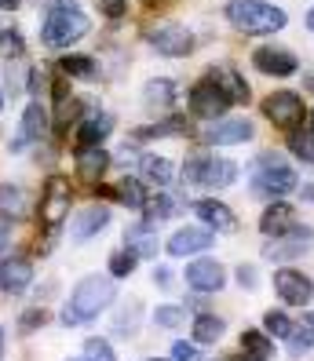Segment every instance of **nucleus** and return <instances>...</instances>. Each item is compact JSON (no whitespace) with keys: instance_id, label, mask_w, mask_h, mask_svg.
Masks as SVG:
<instances>
[{"instance_id":"f257e3e1","label":"nucleus","mask_w":314,"mask_h":361,"mask_svg":"<svg viewBox=\"0 0 314 361\" xmlns=\"http://www.w3.org/2000/svg\"><path fill=\"white\" fill-rule=\"evenodd\" d=\"M114 300H117V278H110V274H88V278H80L77 288L70 292V300H66V307H62L59 322L66 329L88 325L92 317H99Z\"/></svg>"},{"instance_id":"2eb2a0df","label":"nucleus","mask_w":314,"mask_h":361,"mask_svg":"<svg viewBox=\"0 0 314 361\" xmlns=\"http://www.w3.org/2000/svg\"><path fill=\"white\" fill-rule=\"evenodd\" d=\"M253 66L260 73H267V77H292L300 70V62H296V55L285 51V48H256L253 51Z\"/></svg>"},{"instance_id":"c756f323","label":"nucleus","mask_w":314,"mask_h":361,"mask_svg":"<svg viewBox=\"0 0 314 361\" xmlns=\"http://www.w3.org/2000/svg\"><path fill=\"white\" fill-rule=\"evenodd\" d=\"M114 197H117L124 208H135V212H143L146 201H150V194H146V186H143L139 179H121L117 190H114Z\"/></svg>"},{"instance_id":"de8ad7c7","label":"nucleus","mask_w":314,"mask_h":361,"mask_svg":"<svg viewBox=\"0 0 314 361\" xmlns=\"http://www.w3.org/2000/svg\"><path fill=\"white\" fill-rule=\"evenodd\" d=\"M300 197H303L307 204H314V183H303V186H300Z\"/></svg>"},{"instance_id":"f704fd0d","label":"nucleus","mask_w":314,"mask_h":361,"mask_svg":"<svg viewBox=\"0 0 314 361\" xmlns=\"http://www.w3.org/2000/svg\"><path fill=\"white\" fill-rule=\"evenodd\" d=\"M62 73H70V77H95V62L88 55H62Z\"/></svg>"},{"instance_id":"ea45409f","label":"nucleus","mask_w":314,"mask_h":361,"mask_svg":"<svg viewBox=\"0 0 314 361\" xmlns=\"http://www.w3.org/2000/svg\"><path fill=\"white\" fill-rule=\"evenodd\" d=\"M44 325H48V310L44 307H30V310H23V317H18V329H23V332L44 329Z\"/></svg>"},{"instance_id":"3c124183","label":"nucleus","mask_w":314,"mask_h":361,"mask_svg":"<svg viewBox=\"0 0 314 361\" xmlns=\"http://www.w3.org/2000/svg\"><path fill=\"white\" fill-rule=\"evenodd\" d=\"M303 325H307V329H310V332H314V310H310V314H307V317H303Z\"/></svg>"},{"instance_id":"72a5a7b5","label":"nucleus","mask_w":314,"mask_h":361,"mask_svg":"<svg viewBox=\"0 0 314 361\" xmlns=\"http://www.w3.org/2000/svg\"><path fill=\"white\" fill-rule=\"evenodd\" d=\"M135 267H139V256L132 248H121V252H114L110 256V278H128V274H135Z\"/></svg>"},{"instance_id":"4c0bfd02","label":"nucleus","mask_w":314,"mask_h":361,"mask_svg":"<svg viewBox=\"0 0 314 361\" xmlns=\"http://www.w3.org/2000/svg\"><path fill=\"white\" fill-rule=\"evenodd\" d=\"M85 361H117V354L107 339L92 336V339H85Z\"/></svg>"},{"instance_id":"393cba45","label":"nucleus","mask_w":314,"mask_h":361,"mask_svg":"<svg viewBox=\"0 0 314 361\" xmlns=\"http://www.w3.org/2000/svg\"><path fill=\"white\" fill-rule=\"evenodd\" d=\"M154 219L150 223H139V226H132L128 233H124V245H128L139 259H154L157 256V238H154Z\"/></svg>"},{"instance_id":"aec40b11","label":"nucleus","mask_w":314,"mask_h":361,"mask_svg":"<svg viewBox=\"0 0 314 361\" xmlns=\"http://www.w3.org/2000/svg\"><path fill=\"white\" fill-rule=\"evenodd\" d=\"M33 212V201H30V190L23 186H11V183H0V216L18 223V219H26Z\"/></svg>"},{"instance_id":"09e8293b","label":"nucleus","mask_w":314,"mask_h":361,"mask_svg":"<svg viewBox=\"0 0 314 361\" xmlns=\"http://www.w3.org/2000/svg\"><path fill=\"white\" fill-rule=\"evenodd\" d=\"M18 4H23V0H0V11H15Z\"/></svg>"},{"instance_id":"a878e982","label":"nucleus","mask_w":314,"mask_h":361,"mask_svg":"<svg viewBox=\"0 0 314 361\" xmlns=\"http://www.w3.org/2000/svg\"><path fill=\"white\" fill-rule=\"evenodd\" d=\"M114 132V117L110 114H99V117H88L85 124L77 128V146H99Z\"/></svg>"},{"instance_id":"a18cd8bd","label":"nucleus","mask_w":314,"mask_h":361,"mask_svg":"<svg viewBox=\"0 0 314 361\" xmlns=\"http://www.w3.org/2000/svg\"><path fill=\"white\" fill-rule=\"evenodd\" d=\"M154 285H161V292H169L172 288V270L169 267H157L154 270Z\"/></svg>"},{"instance_id":"5701e85b","label":"nucleus","mask_w":314,"mask_h":361,"mask_svg":"<svg viewBox=\"0 0 314 361\" xmlns=\"http://www.w3.org/2000/svg\"><path fill=\"white\" fill-rule=\"evenodd\" d=\"M223 336H227V317H219V314H201L191 329V339L198 347H212Z\"/></svg>"},{"instance_id":"f03ea898","label":"nucleus","mask_w":314,"mask_h":361,"mask_svg":"<svg viewBox=\"0 0 314 361\" xmlns=\"http://www.w3.org/2000/svg\"><path fill=\"white\" fill-rule=\"evenodd\" d=\"M227 23L241 30V33H253V37H263V33H278L285 30L289 15L274 4H267V0H230L223 8Z\"/></svg>"},{"instance_id":"a211bd4d","label":"nucleus","mask_w":314,"mask_h":361,"mask_svg":"<svg viewBox=\"0 0 314 361\" xmlns=\"http://www.w3.org/2000/svg\"><path fill=\"white\" fill-rule=\"evenodd\" d=\"M44 132H48V110H44V102H40V99H33V102L26 106V114H23V132H18V139L11 142V150H15V154L26 150L30 139H40Z\"/></svg>"},{"instance_id":"1a4fd4ad","label":"nucleus","mask_w":314,"mask_h":361,"mask_svg":"<svg viewBox=\"0 0 314 361\" xmlns=\"http://www.w3.org/2000/svg\"><path fill=\"white\" fill-rule=\"evenodd\" d=\"M263 114H267V121L274 124V128L292 132V128L303 121L307 110H303V99H300L296 92H274V95L263 99Z\"/></svg>"},{"instance_id":"2f4dec72","label":"nucleus","mask_w":314,"mask_h":361,"mask_svg":"<svg viewBox=\"0 0 314 361\" xmlns=\"http://www.w3.org/2000/svg\"><path fill=\"white\" fill-rule=\"evenodd\" d=\"M212 80L230 95V102H248V84H245L234 70H230V66H219V70L212 73Z\"/></svg>"},{"instance_id":"423d86ee","label":"nucleus","mask_w":314,"mask_h":361,"mask_svg":"<svg viewBox=\"0 0 314 361\" xmlns=\"http://www.w3.org/2000/svg\"><path fill=\"white\" fill-rule=\"evenodd\" d=\"M70 179L66 176H48V186H44V197H40V223L48 230H59L70 216Z\"/></svg>"},{"instance_id":"dca6fc26","label":"nucleus","mask_w":314,"mask_h":361,"mask_svg":"<svg viewBox=\"0 0 314 361\" xmlns=\"http://www.w3.org/2000/svg\"><path fill=\"white\" fill-rule=\"evenodd\" d=\"M107 226H110V208H99V204H92V208H85V212H77V216H73L70 238H73L77 245H85V241L99 238V233L107 230Z\"/></svg>"},{"instance_id":"7ed1b4c3","label":"nucleus","mask_w":314,"mask_h":361,"mask_svg":"<svg viewBox=\"0 0 314 361\" xmlns=\"http://www.w3.org/2000/svg\"><path fill=\"white\" fill-rule=\"evenodd\" d=\"M88 30H92L88 15L80 11L77 4H70V0H62V4H55L48 11L40 37H44L48 48H70V44H77L80 37H88Z\"/></svg>"},{"instance_id":"c9c22d12","label":"nucleus","mask_w":314,"mask_h":361,"mask_svg":"<svg viewBox=\"0 0 314 361\" xmlns=\"http://www.w3.org/2000/svg\"><path fill=\"white\" fill-rule=\"evenodd\" d=\"M146 216H150L154 223L157 219H169V216H176V212H179V204H176V197H169V194H161V197H150V201H146Z\"/></svg>"},{"instance_id":"4468645a","label":"nucleus","mask_w":314,"mask_h":361,"mask_svg":"<svg viewBox=\"0 0 314 361\" xmlns=\"http://www.w3.org/2000/svg\"><path fill=\"white\" fill-rule=\"evenodd\" d=\"M33 285V263L23 256H4L0 259V292L4 295H23Z\"/></svg>"},{"instance_id":"20e7f679","label":"nucleus","mask_w":314,"mask_h":361,"mask_svg":"<svg viewBox=\"0 0 314 361\" xmlns=\"http://www.w3.org/2000/svg\"><path fill=\"white\" fill-rule=\"evenodd\" d=\"M253 186H256L260 197L278 201V197L296 190V172H292V164L282 154H260L256 172H253Z\"/></svg>"},{"instance_id":"4be33fe9","label":"nucleus","mask_w":314,"mask_h":361,"mask_svg":"<svg viewBox=\"0 0 314 361\" xmlns=\"http://www.w3.org/2000/svg\"><path fill=\"white\" fill-rule=\"evenodd\" d=\"M77 172L85 179H102V172L110 168V154L102 146H77Z\"/></svg>"},{"instance_id":"49530a36","label":"nucleus","mask_w":314,"mask_h":361,"mask_svg":"<svg viewBox=\"0 0 314 361\" xmlns=\"http://www.w3.org/2000/svg\"><path fill=\"white\" fill-rule=\"evenodd\" d=\"M44 80H48L44 70H30V92H33L37 99H40V92H44Z\"/></svg>"},{"instance_id":"8fccbe9b","label":"nucleus","mask_w":314,"mask_h":361,"mask_svg":"<svg viewBox=\"0 0 314 361\" xmlns=\"http://www.w3.org/2000/svg\"><path fill=\"white\" fill-rule=\"evenodd\" d=\"M4 248H8V230H0V259H4Z\"/></svg>"},{"instance_id":"864d4df0","label":"nucleus","mask_w":314,"mask_h":361,"mask_svg":"<svg viewBox=\"0 0 314 361\" xmlns=\"http://www.w3.org/2000/svg\"><path fill=\"white\" fill-rule=\"evenodd\" d=\"M307 30H314V11H307Z\"/></svg>"},{"instance_id":"0eeeda50","label":"nucleus","mask_w":314,"mask_h":361,"mask_svg":"<svg viewBox=\"0 0 314 361\" xmlns=\"http://www.w3.org/2000/svg\"><path fill=\"white\" fill-rule=\"evenodd\" d=\"M146 40L157 48V55L164 59H183L191 55L194 48V33L179 26V23H157V26H146Z\"/></svg>"},{"instance_id":"6e6d98bb","label":"nucleus","mask_w":314,"mask_h":361,"mask_svg":"<svg viewBox=\"0 0 314 361\" xmlns=\"http://www.w3.org/2000/svg\"><path fill=\"white\" fill-rule=\"evenodd\" d=\"M307 88H310V92H314V77H307Z\"/></svg>"},{"instance_id":"a19ab883","label":"nucleus","mask_w":314,"mask_h":361,"mask_svg":"<svg viewBox=\"0 0 314 361\" xmlns=\"http://www.w3.org/2000/svg\"><path fill=\"white\" fill-rule=\"evenodd\" d=\"M310 347H314V332H310V329H303V332H292V336H289V354H292V357L307 354Z\"/></svg>"},{"instance_id":"9b49d317","label":"nucleus","mask_w":314,"mask_h":361,"mask_svg":"<svg viewBox=\"0 0 314 361\" xmlns=\"http://www.w3.org/2000/svg\"><path fill=\"white\" fill-rule=\"evenodd\" d=\"M183 281L201 295H212V292L227 288V267L219 259H194V263H186Z\"/></svg>"},{"instance_id":"052dcab7","label":"nucleus","mask_w":314,"mask_h":361,"mask_svg":"<svg viewBox=\"0 0 314 361\" xmlns=\"http://www.w3.org/2000/svg\"><path fill=\"white\" fill-rule=\"evenodd\" d=\"M241 361H248V357H241Z\"/></svg>"},{"instance_id":"13d9d810","label":"nucleus","mask_w":314,"mask_h":361,"mask_svg":"<svg viewBox=\"0 0 314 361\" xmlns=\"http://www.w3.org/2000/svg\"><path fill=\"white\" fill-rule=\"evenodd\" d=\"M70 361H85V357H70Z\"/></svg>"},{"instance_id":"603ef678","label":"nucleus","mask_w":314,"mask_h":361,"mask_svg":"<svg viewBox=\"0 0 314 361\" xmlns=\"http://www.w3.org/2000/svg\"><path fill=\"white\" fill-rule=\"evenodd\" d=\"M0 361H4V329H0Z\"/></svg>"},{"instance_id":"79ce46f5","label":"nucleus","mask_w":314,"mask_h":361,"mask_svg":"<svg viewBox=\"0 0 314 361\" xmlns=\"http://www.w3.org/2000/svg\"><path fill=\"white\" fill-rule=\"evenodd\" d=\"M198 357V343L191 339V343H186V339H176L172 343V361H194Z\"/></svg>"},{"instance_id":"c03bdc74","label":"nucleus","mask_w":314,"mask_h":361,"mask_svg":"<svg viewBox=\"0 0 314 361\" xmlns=\"http://www.w3.org/2000/svg\"><path fill=\"white\" fill-rule=\"evenodd\" d=\"M99 11L107 18H121L124 11H128V0H99Z\"/></svg>"},{"instance_id":"5fc2aeb1","label":"nucleus","mask_w":314,"mask_h":361,"mask_svg":"<svg viewBox=\"0 0 314 361\" xmlns=\"http://www.w3.org/2000/svg\"><path fill=\"white\" fill-rule=\"evenodd\" d=\"M143 361H172V357H143Z\"/></svg>"},{"instance_id":"b1692460","label":"nucleus","mask_w":314,"mask_h":361,"mask_svg":"<svg viewBox=\"0 0 314 361\" xmlns=\"http://www.w3.org/2000/svg\"><path fill=\"white\" fill-rule=\"evenodd\" d=\"M241 357L248 361H270L274 357V339L260 329H245L241 332Z\"/></svg>"},{"instance_id":"7c9ffc66","label":"nucleus","mask_w":314,"mask_h":361,"mask_svg":"<svg viewBox=\"0 0 314 361\" xmlns=\"http://www.w3.org/2000/svg\"><path fill=\"white\" fill-rule=\"evenodd\" d=\"M172 99H176V84L172 80H150L146 84V92H143V102L150 106V110H169L172 106Z\"/></svg>"},{"instance_id":"37998d69","label":"nucleus","mask_w":314,"mask_h":361,"mask_svg":"<svg viewBox=\"0 0 314 361\" xmlns=\"http://www.w3.org/2000/svg\"><path fill=\"white\" fill-rule=\"evenodd\" d=\"M238 285L245 288V292H256V285H260V274H256V267H238Z\"/></svg>"},{"instance_id":"6ab92c4d","label":"nucleus","mask_w":314,"mask_h":361,"mask_svg":"<svg viewBox=\"0 0 314 361\" xmlns=\"http://www.w3.org/2000/svg\"><path fill=\"white\" fill-rule=\"evenodd\" d=\"M260 230L267 233V238H285L289 230H296V208L285 204V201L267 204V212L260 216Z\"/></svg>"},{"instance_id":"e433bc0d","label":"nucleus","mask_w":314,"mask_h":361,"mask_svg":"<svg viewBox=\"0 0 314 361\" xmlns=\"http://www.w3.org/2000/svg\"><path fill=\"white\" fill-rule=\"evenodd\" d=\"M154 322H157V329H179L186 322V310L176 307V303H164V307L154 310Z\"/></svg>"},{"instance_id":"39448f33","label":"nucleus","mask_w":314,"mask_h":361,"mask_svg":"<svg viewBox=\"0 0 314 361\" xmlns=\"http://www.w3.org/2000/svg\"><path fill=\"white\" fill-rule=\"evenodd\" d=\"M183 179L194 186H208V190H223L238 179V164L227 157H212V154H198L183 164Z\"/></svg>"},{"instance_id":"bf43d9fd","label":"nucleus","mask_w":314,"mask_h":361,"mask_svg":"<svg viewBox=\"0 0 314 361\" xmlns=\"http://www.w3.org/2000/svg\"><path fill=\"white\" fill-rule=\"evenodd\" d=\"M0 106H4V95H0Z\"/></svg>"},{"instance_id":"f3484780","label":"nucleus","mask_w":314,"mask_h":361,"mask_svg":"<svg viewBox=\"0 0 314 361\" xmlns=\"http://www.w3.org/2000/svg\"><path fill=\"white\" fill-rule=\"evenodd\" d=\"M253 121L245 117H234V121H216L212 128L205 132V142H216V146H238V142H248L253 139Z\"/></svg>"},{"instance_id":"cd10ccee","label":"nucleus","mask_w":314,"mask_h":361,"mask_svg":"<svg viewBox=\"0 0 314 361\" xmlns=\"http://www.w3.org/2000/svg\"><path fill=\"white\" fill-rule=\"evenodd\" d=\"M26 55V40L23 33H18L15 23H8V18H0V59H23Z\"/></svg>"},{"instance_id":"bb28decb","label":"nucleus","mask_w":314,"mask_h":361,"mask_svg":"<svg viewBox=\"0 0 314 361\" xmlns=\"http://www.w3.org/2000/svg\"><path fill=\"white\" fill-rule=\"evenodd\" d=\"M139 314H143L139 300H128L124 307H117V314L110 317V332L114 336H135L139 332Z\"/></svg>"},{"instance_id":"ddd939ff","label":"nucleus","mask_w":314,"mask_h":361,"mask_svg":"<svg viewBox=\"0 0 314 361\" xmlns=\"http://www.w3.org/2000/svg\"><path fill=\"white\" fill-rule=\"evenodd\" d=\"M227 106H230V95L219 88V84L208 77L201 84H194V92H191V110L205 121H216L219 114H227Z\"/></svg>"},{"instance_id":"f8f14e48","label":"nucleus","mask_w":314,"mask_h":361,"mask_svg":"<svg viewBox=\"0 0 314 361\" xmlns=\"http://www.w3.org/2000/svg\"><path fill=\"white\" fill-rule=\"evenodd\" d=\"M216 241V233L208 226H186V230H176L169 238V256L172 259H191V256H201V252H208Z\"/></svg>"},{"instance_id":"9d476101","label":"nucleus","mask_w":314,"mask_h":361,"mask_svg":"<svg viewBox=\"0 0 314 361\" xmlns=\"http://www.w3.org/2000/svg\"><path fill=\"white\" fill-rule=\"evenodd\" d=\"M310 248H314V230L310 226H296V230H289L285 238L267 241L263 245V259H270V263L296 259V256H303V252H310Z\"/></svg>"},{"instance_id":"58836bf2","label":"nucleus","mask_w":314,"mask_h":361,"mask_svg":"<svg viewBox=\"0 0 314 361\" xmlns=\"http://www.w3.org/2000/svg\"><path fill=\"white\" fill-rule=\"evenodd\" d=\"M289 150L303 161H314V132H296L289 139Z\"/></svg>"},{"instance_id":"c85d7f7f","label":"nucleus","mask_w":314,"mask_h":361,"mask_svg":"<svg viewBox=\"0 0 314 361\" xmlns=\"http://www.w3.org/2000/svg\"><path fill=\"white\" fill-rule=\"evenodd\" d=\"M139 168H143V176L150 179V183H157V186H169V183L176 179V164H172L169 157H154V154H146V157L139 161Z\"/></svg>"},{"instance_id":"6e6552de","label":"nucleus","mask_w":314,"mask_h":361,"mask_svg":"<svg viewBox=\"0 0 314 361\" xmlns=\"http://www.w3.org/2000/svg\"><path fill=\"white\" fill-rule=\"evenodd\" d=\"M274 292L285 307H310L314 303V281L303 270H292V267L274 270Z\"/></svg>"},{"instance_id":"412c9836","label":"nucleus","mask_w":314,"mask_h":361,"mask_svg":"<svg viewBox=\"0 0 314 361\" xmlns=\"http://www.w3.org/2000/svg\"><path fill=\"white\" fill-rule=\"evenodd\" d=\"M194 212H198V219H201L208 230H219V233H234V230H238V216H234V212H230L223 201H198Z\"/></svg>"},{"instance_id":"4d7b16f0","label":"nucleus","mask_w":314,"mask_h":361,"mask_svg":"<svg viewBox=\"0 0 314 361\" xmlns=\"http://www.w3.org/2000/svg\"><path fill=\"white\" fill-rule=\"evenodd\" d=\"M310 132H314V114H310Z\"/></svg>"},{"instance_id":"473e14b6","label":"nucleus","mask_w":314,"mask_h":361,"mask_svg":"<svg viewBox=\"0 0 314 361\" xmlns=\"http://www.w3.org/2000/svg\"><path fill=\"white\" fill-rule=\"evenodd\" d=\"M263 332L274 336V339H289L292 332H296V325H292V317H289L285 310H274V307H270V310L263 314Z\"/></svg>"}]
</instances>
